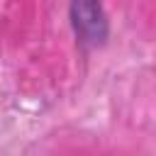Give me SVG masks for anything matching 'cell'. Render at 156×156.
<instances>
[{"instance_id":"6da1fadb","label":"cell","mask_w":156,"mask_h":156,"mask_svg":"<svg viewBox=\"0 0 156 156\" xmlns=\"http://www.w3.org/2000/svg\"><path fill=\"white\" fill-rule=\"evenodd\" d=\"M73 22L83 37L102 39L105 34V20L100 15L98 0H73Z\"/></svg>"}]
</instances>
